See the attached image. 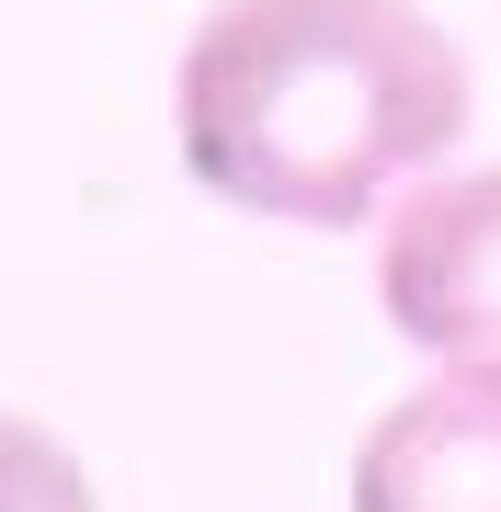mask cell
<instances>
[{"mask_svg":"<svg viewBox=\"0 0 501 512\" xmlns=\"http://www.w3.org/2000/svg\"><path fill=\"white\" fill-rule=\"evenodd\" d=\"M171 126L205 194L353 228L467 137V46L422 0H217L183 46Z\"/></svg>","mask_w":501,"mask_h":512,"instance_id":"1","label":"cell"},{"mask_svg":"<svg viewBox=\"0 0 501 512\" xmlns=\"http://www.w3.org/2000/svg\"><path fill=\"white\" fill-rule=\"evenodd\" d=\"M376 296H388V330L422 342L433 365L501 353V171H456L410 194L376 251Z\"/></svg>","mask_w":501,"mask_h":512,"instance_id":"2","label":"cell"},{"mask_svg":"<svg viewBox=\"0 0 501 512\" xmlns=\"http://www.w3.org/2000/svg\"><path fill=\"white\" fill-rule=\"evenodd\" d=\"M353 512H501V353L422 376L353 444Z\"/></svg>","mask_w":501,"mask_h":512,"instance_id":"3","label":"cell"},{"mask_svg":"<svg viewBox=\"0 0 501 512\" xmlns=\"http://www.w3.org/2000/svg\"><path fill=\"white\" fill-rule=\"evenodd\" d=\"M0 512H103V490H92V467H80L46 421L0 410Z\"/></svg>","mask_w":501,"mask_h":512,"instance_id":"4","label":"cell"}]
</instances>
